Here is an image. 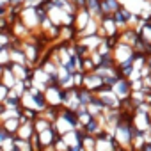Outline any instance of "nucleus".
Returning <instances> with one entry per match:
<instances>
[{"label":"nucleus","mask_w":151,"mask_h":151,"mask_svg":"<svg viewBox=\"0 0 151 151\" xmlns=\"http://www.w3.org/2000/svg\"><path fill=\"white\" fill-rule=\"evenodd\" d=\"M103 7H105L107 11H114V9H116V2H114V0H109V2H107Z\"/></svg>","instance_id":"f257e3e1"}]
</instances>
